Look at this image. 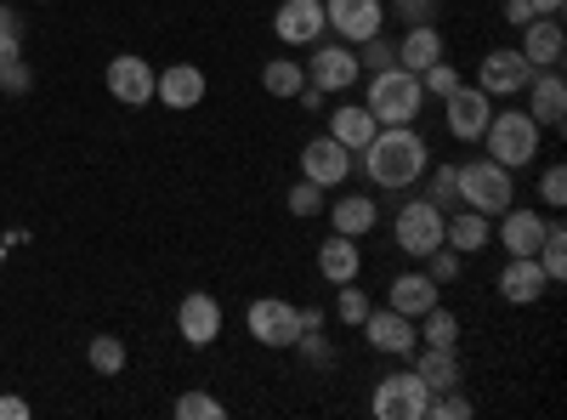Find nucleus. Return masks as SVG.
I'll return each instance as SVG.
<instances>
[{"mask_svg":"<svg viewBox=\"0 0 567 420\" xmlns=\"http://www.w3.org/2000/svg\"><path fill=\"white\" fill-rule=\"evenodd\" d=\"M539 199H545L550 211L567 205V171H561V165H545V176H539Z\"/></svg>","mask_w":567,"mask_h":420,"instance_id":"obj_40","label":"nucleus"},{"mask_svg":"<svg viewBox=\"0 0 567 420\" xmlns=\"http://www.w3.org/2000/svg\"><path fill=\"white\" fill-rule=\"evenodd\" d=\"M301 330H323V307H307L301 313Z\"/></svg>","mask_w":567,"mask_h":420,"instance_id":"obj_49","label":"nucleus"},{"mask_svg":"<svg viewBox=\"0 0 567 420\" xmlns=\"http://www.w3.org/2000/svg\"><path fill=\"white\" fill-rule=\"evenodd\" d=\"M499 222V245H505V256H534L539 245H545V216L539 211H528V205H511V211H499L494 216Z\"/></svg>","mask_w":567,"mask_h":420,"instance_id":"obj_19","label":"nucleus"},{"mask_svg":"<svg viewBox=\"0 0 567 420\" xmlns=\"http://www.w3.org/2000/svg\"><path fill=\"white\" fill-rule=\"evenodd\" d=\"M443 205L437 199H409V205H398V222H392V245L403 250V256H414V262H425L437 245H443Z\"/></svg>","mask_w":567,"mask_h":420,"instance_id":"obj_5","label":"nucleus"},{"mask_svg":"<svg viewBox=\"0 0 567 420\" xmlns=\"http://www.w3.org/2000/svg\"><path fill=\"white\" fill-rule=\"evenodd\" d=\"M454 199L465 211H477V216L494 222L499 211H511L516 182H511V171L499 160H465V165H454Z\"/></svg>","mask_w":567,"mask_h":420,"instance_id":"obj_3","label":"nucleus"},{"mask_svg":"<svg viewBox=\"0 0 567 420\" xmlns=\"http://www.w3.org/2000/svg\"><path fill=\"white\" fill-rule=\"evenodd\" d=\"M103 85H109V98H114V103H125V109H148V103H154V63H148V58H136V52H120V58L109 63Z\"/></svg>","mask_w":567,"mask_h":420,"instance_id":"obj_13","label":"nucleus"},{"mask_svg":"<svg viewBox=\"0 0 567 420\" xmlns=\"http://www.w3.org/2000/svg\"><path fill=\"white\" fill-rule=\"evenodd\" d=\"M443 245L460 250V256H477V250L494 245V227L477 211H454V216H443Z\"/></svg>","mask_w":567,"mask_h":420,"instance_id":"obj_26","label":"nucleus"},{"mask_svg":"<svg viewBox=\"0 0 567 420\" xmlns=\"http://www.w3.org/2000/svg\"><path fill=\"white\" fill-rule=\"evenodd\" d=\"M318 273L329 278V285H352V278L363 273L358 239H347V233H329V239L318 245Z\"/></svg>","mask_w":567,"mask_h":420,"instance_id":"obj_24","label":"nucleus"},{"mask_svg":"<svg viewBox=\"0 0 567 420\" xmlns=\"http://www.w3.org/2000/svg\"><path fill=\"white\" fill-rule=\"evenodd\" d=\"M358 330H363V341L381 352V358H409L420 347V324L403 318L398 307H369V318L358 324Z\"/></svg>","mask_w":567,"mask_h":420,"instance_id":"obj_8","label":"nucleus"},{"mask_svg":"<svg viewBox=\"0 0 567 420\" xmlns=\"http://www.w3.org/2000/svg\"><path fill=\"white\" fill-rule=\"evenodd\" d=\"M534 262L545 267L550 285H561V273H567V227H561V222H550V227H545V245L534 250Z\"/></svg>","mask_w":567,"mask_h":420,"instance_id":"obj_31","label":"nucleus"},{"mask_svg":"<svg viewBox=\"0 0 567 420\" xmlns=\"http://www.w3.org/2000/svg\"><path fill=\"white\" fill-rule=\"evenodd\" d=\"M363 109L381 120V125H414L420 120V109H425V85H420V74H409V69H374L369 74V91H363Z\"/></svg>","mask_w":567,"mask_h":420,"instance_id":"obj_2","label":"nucleus"},{"mask_svg":"<svg viewBox=\"0 0 567 420\" xmlns=\"http://www.w3.org/2000/svg\"><path fill=\"white\" fill-rule=\"evenodd\" d=\"M358 63H363L369 74H374V69H392V63H398V45L386 40V29H381V34H369V40L358 45Z\"/></svg>","mask_w":567,"mask_h":420,"instance_id":"obj_37","label":"nucleus"},{"mask_svg":"<svg viewBox=\"0 0 567 420\" xmlns=\"http://www.w3.org/2000/svg\"><path fill=\"white\" fill-rule=\"evenodd\" d=\"M0 262H7V250H0Z\"/></svg>","mask_w":567,"mask_h":420,"instance_id":"obj_51","label":"nucleus"},{"mask_svg":"<svg viewBox=\"0 0 567 420\" xmlns=\"http://www.w3.org/2000/svg\"><path fill=\"white\" fill-rule=\"evenodd\" d=\"M381 131V120H374L363 103H347V109H336L329 114V136H336L341 148H352V154H363L369 148V136Z\"/></svg>","mask_w":567,"mask_h":420,"instance_id":"obj_27","label":"nucleus"},{"mask_svg":"<svg viewBox=\"0 0 567 420\" xmlns=\"http://www.w3.org/2000/svg\"><path fill=\"white\" fill-rule=\"evenodd\" d=\"M323 23L336 29V40L363 45L369 34L386 29V0H323Z\"/></svg>","mask_w":567,"mask_h":420,"instance_id":"obj_10","label":"nucleus"},{"mask_svg":"<svg viewBox=\"0 0 567 420\" xmlns=\"http://www.w3.org/2000/svg\"><path fill=\"white\" fill-rule=\"evenodd\" d=\"M323 98H329V91H318V85H312V80H307V85H301V91H296V103H301V109H307V114H323Z\"/></svg>","mask_w":567,"mask_h":420,"instance_id":"obj_45","label":"nucleus"},{"mask_svg":"<svg viewBox=\"0 0 567 420\" xmlns=\"http://www.w3.org/2000/svg\"><path fill=\"white\" fill-rule=\"evenodd\" d=\"M545 290H550V278H545V267H539L534 256H505V267H499V296H505L511 307H534V301H545Z\"/></svg>","mask_w":567,"mask_h":420,"instance_id":"obj_17","label":"nucleus"},{"mask_svg":"<svg viewBox=\"0 0 567 420\" xmlns=\"http://www.w3.org/2000/svg\"><path fill=\"white\" fill-rule=\"evenodd\" d=\"M85 358H91L97 376H120V369H125V341L120 336H97V341L85 347Z\"/></svg>","mask_w":567,"mask_h":420,"instance_id":"obj_32","label":"nucleus"},{"mask_svg":"<svg viewBox=\"0 0 567 420\" xmlns=\"http://www.w3.org/2000/svg\"><path fill=\"white\" fill-rule=\"evenodd\" d=\"M0 40H23V18L12 7H0Z\"/></svg>","mask_w":567,"mask_h":420,"instance_id":"obj_46","label":"nucleus"},{"mask_svg":"<svg viewBox=\"0 0 567 420\" xmlns=\"http://www.w3.org/2000/svg\"><path fill=\"white\" fill-rule=\"evenodd\" d=\"M323 205H329V188H318V182H296L290 188V216H301V222H312V216H323Z\"/></svg>","mask_w":567,"mask_h":420,"instance_id":"obj_34","label":"nucleus"},{"mask_svg":"<svg viewBox=\"0 0 567 420\" xmlns=\"http://www.w3.org/2000/svg\"><path fill=\"white\" fill-rule=\"evenodd\" d=\"M425 273L437 278V285H454L460 278V250H449V245H437L432 256H425Z\"/></svg>","mask_w":567,"mask_h":420,"instance_id":"obj_39","label":"nucleus"},{"mask_svg":"<svg viewBox=\"0 0 567 420\" xmlns=\"http://www.w3.org/2000/svg\"><path fill=\"white\" fill-rule=\"evenodd\" d=\"M301 85H307V69L296 58H267L261 63V91L267 98H296Z\"/></svg>","mask_w":567,"mask_h":420,"instance_id":"obj_29","label":"nucleus"},{"mask_svg":"<svg viewBox=\"0 0 567 420\" xmlns=\"http://www.w3.org/2000/svg\"><path fill=\"white\" fill-rule=\"evenodd\" d=\"M0 85H7V91H29V85H34L29 63H23V58H12V63H0Z\"/></svg>","mask_w":567,"mask_h":420,"instance_id":"obj_41","label":"nucleus"},{"mask_svg":"<svg viewBox=\"0 0 567 420\" xmlns=\"http://www.w3.org/2000/svg\"><path fill=\"white\" fill-rule=\"evenodd\" d=\"M432 199H443V211L454 205V165H443V171H432Z\"/></svg>","mask_w":567,"mask_h":420,"instance_id":"obj_43","label":"nucleus"},{"mask_svg":"<svg viewBox=\"0 0 567 420\" xmlns=\"http://www.w3.org/2000/svg\"><path fill=\"white\" fill-rule=\"evenodd\" d=\"M528 7H534L539 18H561V7H567V0H528Z\"/></svg>","mask_w":567,"mask_h":420,"instance_id":"obj_48","label":"nucleus"},{"mask_svg":"<svg viewBox=\"0 0 567 420\" xmlns=\"http://www.w3.org/2000/svg\"><path fill=\"white\" fill-rule=\"evenodd\" d=\"M363 171H369L374 188L403 194V188H414V182L432 171V148H425V136L414 125H381L369 136V148H363Z\"/></svg>","mask_w":567,"mask_h":420,"instance_id":"obj_1","label":"nucleus"},{"mask_svg":"<svg viewBox=\"0 0 567 420\" xmlns=\"http://www.w3.org/2000/svg\"><path fill=\"white\" fill-rule=\"evenodd\" d=\"M414 376L432 387V392H454L465 381V369H460V347H414Z\"/></svg>","mask_w":567,"mask_h":420,"instance_id":"obj_23","label":"nucleus"},{"mask_svg":"<svg viewBox=\"0 0 567 420\" xmlns=\"http://www.w3.org/2000/svg\"><path fill=\"white\" fill-rule=\"evenodd\" d=\"M534 69H561V58H567V29L556 23V18H534L528 29H523V45H516Z\"/></svg>","mask_w":567,"mask_h":420,"instance_id":"obj_22","label":"nucleus"},{"mask_svg":"<svg viewBox=\"0 0 567 420\" xmlns=\"http://www.w3.org/2000/svg\"><path fill=\"white\" fill-rule=\"evenodd\" d=\"M245 330H250V336H256L267 352H284V347H296V336H301V307L278 301V296L250 301V313H245Z\"/></svg>","mask_w":567,"mask_h":420,"instance_id":"obj_7","label":"nucleus"},{"mask_svg":"<svg viewBox=\"0 0 567 420\" xmlns=\"http://www.w3.org/2000/svg\"><path fill=\"white\" fill-rule=\"evenodd\" d=\"M425 414H432V420H465V414H471V398H460V387H454V392H432Z\"/></svg>","mask_w":567,"mask_h":420,"instance_id":"obj_38","label":"nucleus"},{"mask_svg":"<svg viewBox=\"0 0 567 420\" xmlns=\"http://www.w3.org/2000/svg\"><path fill=\"white\" fill-rule=\"evenodd\" d=\"M494 98H488V91L483 85H454L449 91V98H443V120H449V136H454V143H477V136H483V125H488V109Z\"/></svg>","mask_w":567,"mask_h":420,"instance_id":"obj_11","label":"nucleus"},{"mask_svg":"<svg viewBox=\"0 0 567 420\" xmlns=\"http://www.w3.org/2000/svg\"><path fill=\"white\" fill-rule=\"evenodd\" d=\"M301 176L318 182V188H341V182L352 176V148H341L336 136H307V148H301Z\"/></svg>","mask_w":567,"mask_h":420,"instance_id":"obj_14","label":"nucleus"},{"mask_svg":"<svg viewBox=\"0 0 567 420\" xmlns=\"http://www.w3.org/2000/svg\"><path fill=\"white\" fill-rule=\"evenodd\" d=\"M12 58H23V40H0V63H12Z\"/></svg>","mask_w":567,"mask_h":420,"instance_id":"obj_50","label":"nucleus"},{"mask_svg":"<svg viewBox=\"0 0 567 420\" xmlns=\"http://www.w3.org/2000/svg\"><path fill=\"white\" fill-rule=\"evenodd\" d=\"M483 136H488V160H499L505 171L534 165V154L545 148V131L534 125L528 109H494L488 125H483Z\"/></svg>","mask_w":567,"mask_h":420,"instance_id":"obj_4","label":"nucleus"},{"mask_svg":"<svg viewBox=\"0 0 567 420\" xmlns=\"http://www.w3.org/2000/svg\"><path fill=\"white\" fill-rule=\"evenodd\" d=\"M0 420H29V403L12 398V392H0Z\"/></svg>","mask_w":567,"mask_h":420,"instance_id":"obj_47","label":"nucleus"},{"mask_svg":"<svg viewBox=\"0 0 567 420\" xmlns=\"http://www.w3.org/2000/svg\"><path fill=\"white\" fill-rule=\"evenodd\" d=\"M443 301V285L432 273H398L392 285H386V307H398L403 318H420V313H432Z\"/></svg>","mask_w":567,"mask_h":420,"instance_id":"obj_21","label":"nucleus"},{"mask_svg":"<svg viewBox=\"0 0 567 420\" xmlns=\"http://www.w3.org/2000/svg\"><path fill=\"white\" fill-rule=\"evenodd\" d=\"M301 69H307V80H312L318 91H352L358 74H363L358 45H347V40H336V45H312V58H307Z\"/></svg>","mask_w":567,"mask_h":420,"instance_id":"obj_12","label":"nucleus"},{"mask_svg":"<svg viewBox=\"0 0 567 420\" xmlns=\"http://www.w3.org/2000/svg\"><path fill=\"white\" fill-rule=\"evenodd\" d=\"M534 18H539V12L528 7V0H505V23H511V29H528Z\"/></svg>","mask_w":567,"mask_h":420,"instance_id":"obj_44","label":"nucleus"},{"mask_svg":"<svg viewBox=\"0 0 567 420\" xmlns=\"http://www.w3.org/2000/svg\"><path fill=\"white\" fill-rule=\"evenodd\" d=\"M528 114H534V125L539 131H561V120H567V85H561V69H539L534 80H528Z\"/></svg>","mask_w":567,"mask_h":420,"instance_id":"obj_20","label":"nucleus"},{"mask_svg":"<svg viewBox=\"0 0 567 420\" xmlns=\"http://www.w3.org/2000/svg\"><path fill=\"white\" fill-rule=\"evenodd\" d=\"M420 85H425V98H449V91L460 85V69H454L449 58H437V63L420 69Z\"/></svg>","mask_w":567,"mask_h":420,"instance_id":"obj_36","label":"nucleus"},{"mask_svg":"<svg viewBox=\"0 0 567 420\" xmlns=\"http://www.w3.org/2000/svg\"><path fill=\"white\" fill-rule=\"evenodd\" d=\"M369 290H358V278H352V285H336V318L341 324H352V330H358V324L369 318Z\"/></svg>","mask_w":567,"mask_h":420,"instance_id":"obj_33","label":"nucleus"},{"mask_svg":"<svg viewBox=\"0 0 567 420\" xmlns=\"http://www.w3.org/2000/svg\"><path fill=\"white\" fill-rule=\"evenodd\" d=\"M398 18H409V23H432V18H437V0H398Z\"/></svg>","mask_w":567,"mask_h":420,"instance_id":"obj_42","label":"nucleus"},{"mask_svg":"<svg viewBox=\"0 0 567 420\" xmlns=\"http://www.w3.org/2000/svg\"><path fill=\"white\" fill-rule=\"evenodd\" d=\"M323 211H329V227L347 233V239H363V233H374V222H381V205H374L369 194H341Z\"/></svg>","mask_w":567,"mask_h":420,"instance_id":"obj_25","label":"nucleus"},{"mask_svg":"<svg viewBox=\"0 0 567 420\" xmlns=\"http://www.w3.org/2000/svg\"><path fill=\"white\" fill-rule=\"evenodd\" d=\"M323 0H284V7L272 12V34L284 45H318L323 40Z\"/></svg>","mask_w":567,"mask_h":420,"instance_id":"obj_16","label":"nucleus"},{"mask_svg":"<svg viewBox=\"0 0 567 420\" xmlns=\"http://www.w3.org/2000/svg\"><path fill=\"white\" fill-rule=\"evenodd\" d=\"M425 403H432V387H425L414 369H392V376L374 381V420H425Z\"/></svg>","mask_w":567,"mask_h":420,"instance_id":"obj_6","label":"nucleus"},{"mask_svg":"<svg viewBox=\"0 0 567 420\" xmlns=\"http://www.w3.org/2000/svg\"><path fill=\"white\" fill-rule=\"evenodd\" d=\"M176 336H182L187 347H210V341L221 336V301H216L210 290H187V296L176 301Z\"/></svg>","mask_w":567,"mask_h":420,"instance_id":"obj_15","label":"nucleus"},{"mask_svg":"<svg viewBox=\"0 0 567 420\" xmlns=\"http://www.w3.org/2000/svg\"><path fill=\"white\" fill-rule=\"evenodd\" d=\"M534 74H539V69L516 52V45H494V52L477 63V85L488 91V98H523Z\"/></svg>","mask_w":567,"mask_h":420,"instance_id":"obj_9","label":"nucleus"},{"mask_svg":"<svg viewBox=\"0 0 567 420\" xmlns=\"http://www.w3.org/2000/svg\"><path fill=\"white\" fill-rule=\"evenodd\" d=\"M437 58H443V34H437V23H409V34L398 40V69L420 74L425 63H437Z\"/></svg>","mask_w":567,"mask_h":420,"instance_id":"obj_28","label":"nucleus"},{"mask_svg":"<svg viewBox=\"0 0 567 420\" xmlns=\"http://www.w3.org/2000/svg\"><path fill=\"white\" fill-rule=\"evenodd\" d=\"M154 98L165 109H199L205 103V69L199 63H171L154 74Z\"/></svg>","mask_w":567,"mask_h":420,"instance_id":"obj_18","label":"nucleus"},{"mask_svg":"<svg viewBox=\"0 0 567 420\" xmlns=\"http://www.w3.org/2000/svg\"><path fill=\"white\" fill-rule=\"evenodd\" d=\"M420 347H460V318L443 301L432 313H420Z\"/></svg>","mask_w":567,"mask_h":420,"instance_id":"obj_30","label":"nucleus"},{"mask_svg":"<svg viewBox=\"0 0 567 420\" xmlns=\"http://www.w3.org/2000/svg\"><path fill=\"white\" fill-rule=\"evenodd\" d=\"M221 414H227V403L210 398V392H182L176 398V420H221Z\"/></svg>","mask_w":567,"mask_h":420,"instance_id":"obj_35","label":"nucleus"}]
</instances>
